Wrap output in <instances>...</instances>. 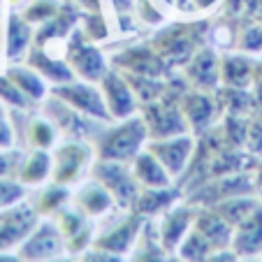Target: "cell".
Returning <instances> with one entry per match:
<instances>
[{"mask_svg": "<svg viewBox=\"0 0 262 262\" xmlns=\"http://www.w3.org/2000/svg\"><path fill=\"white\" fill-rule=\"evenodd\" d=\"M56 137H58V128L47 119L45 114L42 116H33L26 125V139L33 148H45L49 151L51 146H56Z\"/></svg>", "mask_w": 262, "mask_h": 262, "instance_id": "34", "label": "cell"}, {"mask_svg": "<svg viewBox=\"0 0 262 262\" xmlns=\"http://www.w3.org/2000/svg\"><path fill=\"white\" fill-rule=\"evenodd\" d=\"M74 202H77V209L84 211L86 216H104V213H109L116 207L112 193L104 188L98 179H93L91 183H86L84 188L77 193Z\"/></svg>", "mask_w": 262, "mask_h": 262, "instance_id": "28", "label": "cell"}, {"mask_svg": "<svg viewBox=\"0 0 262 262\" xmlns=\"http://www.w3.org/2000/svg\"><path fill=\"white\" fill-rule=\"evenodd\" d=\"M14 146V130H12L7 116L0 119V148H12Z\"/></svg>", "mask_w": 262, "mask_h": 262, "instance_id": "48", "label": "cell"}, {"mask_svg": "<svg viewBox=\"0 0 262 262\" xmlns=\"http://www.w3.org/2000/svg\"><path fill=\"white\" fill-rule=\"evenodd\" d=\"M93 158V148L84 142V139H70V142L60 144L54 154V172H51V181L60 183V186H70L81 177L84 167Z\"/></svg>", "mask_w": 262, "mask_h": 262, "instance_id": "11", "label": "cell"}, {"mask_svg": "<svg viewBox=\"0 0 262 262\" xmlns=\"http://www.w3.org/2000/svg\"><path fill=\"white\" fill-rule=\"evenodd\" d=\"M139 114L148 128V139H167L177 135L190 133L188 121L181 112V102L174 100H154V102L139 104Z\"/></svg>", "mask_w": 262, "mask_h": 262, "instance_id": "5", "label": "cell"}, {"mask_svg": "<svg viewBox=\"0 0 262 262\" xmlns=\"http://www.w3.org/2000/svg\"><path fill=\"white\" fill-rule=\"evenodd\" d=\"M68 202H70V190L65 186H60V183H54L51 188L42 190L40 198L35 200V209L40 211V216H51L58 209H63Z\"/></svg>", "mask_w": 262, "mask_h": 262, "instance_id": "38", "label": "cell"}, {"mask_svg": "<svg viewBox=\"0 0 262 262\" xmlns=\"http://www.w3.org/2000/svg\"><path fill=\"white\" fill-rule=\"evenodd\" d=\"M51 172H54V156H49V151H45V148H35L33 154L24 160L16 179L26 188L28 186H42L51 177Z\"/></svg>", "mask_w": 262, "mask_h": 262, "instance_id": "30", "label": "cell"}, {"mask_svg": "<svg viewBox=\"0 0 262 262\" xmlns=\"http://www.w3.org/2000/svg\"><path fill=\"white\" fill-rule=\"evenodd\" d=\"M183 190L179 186H167V188H142L139 198L135 200L133 209L130 211L139 213L142 218H151L158 216V213H165L169 207L181 200Z\"/></svg>", "mask_w": 262, "mask_h": 262, "instance_id": "25", "label": "cell"}, {"mask_svg": "<svg viewBox=\"0 0 262 262\" xmlns=\"http://www.w3.org/2000/svg\"><path fill=\"white\" fill-rule=\"evenodd\" d=\"M260 202H262V200L255 198V195H237V198L223 200V202H218L216 207H211V209L221 213V216L225 218L232 228H237V225L248 216V213L255 211V207Z\"/></svg>", "mask_w": 262, "mask_h": 262, "instance_id": "32", "label": "cell"}, {"mask_svg": "<svg viewBox=\"0 0 262 262\" xmlns=\"http://www.w3.org/2000/svg\"><path fill=\"white\" fill-rule=\"evenodd\" d=\"M42 114L58 128V133L68 135L70 139H86L91 133H95V125H91L95 119L84 116L56 95H49V102H45Z\"/></svg>", "mask_w": 262, "mask_h": 262, "instance_id": "15", "label": "cell"}, {"mask_svg": "<svg viewBox=\"0 0 262 262\" xmlns=\"http://www.w3.org/2000/svg\"><path fill=\"white\" fill-rule=\"evenodd\" d=\"M253 86H255V95L257 100L262 98V60L255 63V77H253Z\"/></svg>", "mask_w": 262, "mask_h": 262, "instance_id": "49", "label": "cell"}, {"mask_svg": "<svg viewBox=\"0 0 262 262\" xmlns=\"http://www.w3.org/2000/svg\"><path fill=\"white\" fill-rule=\"evenodd\" d=\"M24 63L30 65L35 72H40L42 77L47 79V84H51V86L68 84V81H72L74 77H77V74H74V70L70 68L68 60L51 56L49 51H47V47L33 45V47H30V51L26 54Z\"/></svg>", "mask_w": 262, "mask_h": 262, "instance_id": "21", "label": "cell"}, {"mask_svg": "<svg viewBox=\"0 0 262 262\" xmlns=\"http://www.w3.org/2000/svg\"><path fill=\"white\" fill-rule=\"evenodd\" d=\"M255 77V60L244 54H225L221 58V84L232 89H251Z\"/></svg>", "mask_w": 262, "mask_h": 262, "instance_id": "27", "label": "cell"}, {"mask_svg": "<svg viewBox=\"0 0 262 262\" xmlns=\"http://www.w3.org/2000/svg\"><path fill=\"white\" fill-rule=\"evenodd\" d=\"M237 195H257L255 193V181H253L251 172L242 174H228V177H216L204 181L195 190L186 195V202L195 204V207H216L218 202Z\"/></svg>", "mask_w": 262, "mask_h": 262, "instance_id": "6", "label": "cell"}, {"mask_svg": "<svg viewBox=\"0 0 262 262\" xmlns=\"http://www.w3.org/2000/svg\"><path fill=\"white\" fill-rule=\"evenodd\" d=\"M246 151L255 158H262V116L253 112L248 116V137H246Z\"/></svg>", "mask_w": 262, "mask_h": 262, "instance_id": "45", "label": "cell"}, {"mask_svg": "<svg viewBox=\"0 0 262 262\" xmlns=\"http://www.w3.org/2000/svg\"><path fill=\"white\" fill-rule=\"evenodd\" d=\"M100 89H102L104 102H107V109H109V114H112V119L123 121L139 112V102L121 70H116V68L109 70L102 79H100Z\"/></svg>", "mask_w": 262, "mask_h": 262, "instance_id": "13", "label": "cell"}, {"mask_svg": "<svg viewBox=\"0 0 262 262\" xmlns=\"http://www.w3.org/2000/svg\"><path fill=\"white\" fill-rule=\"evenodd\" d=\"M56 225H58L60 232L65 234V239H70L86 225V213L79 211V209H77V211L58 209V211H56Z\"/></svg>", "mask_w": 262, "mask_h": 262, "instance_id": "40", "label": "cell"}, {"mask_svg": "<svg viewBox=\"0 0 262 262\" xmlns=\"http://www.w3.org/2000/svg\"><path fill=\"white\" fill-rule=\"evenodd\" d=\"M93 179H98L112 193L116 207L121 209H133L135 200L142 193V183L135 179L133 167H128V163H121V160L98 158L93 163Z\"/></svg>", "mask_w": 262, "mask_h": 262, "instance_id": "3", "label": "cell"}, {"mask_svg": "<svg viewBox=\"0 0 262 262\" xmlns=\"http://www.w3.org/2000/svg\"><path fill=\"white\" fill-rule=\"evenodd\" d=\"M186 5H188V0H177V7H179V10H183Z\"/></svg>", "mask_w": 262, "mask_h": 262, "instance_id": "56", "label": "cell"}, {"mask_svg": "<svg viewBox=\"0 0 262 262\" xmlns=\"http://www.w3.org/2000/svg\"><path fill=\"white\" fill-rule=\"evenodd\" d=\"M253 181H255V193L262 200V160H257L255 169H253Z\"/></svg>", "mask_w": 262, "mask_h": 262, "instance_id": "50", "label": "cell"}, {"mask_svg": "<svg viewBox=\"0 0 262 262\" xmlns=\"http://www.w3.org/2000/svg\"><path fill=\"white\" fill-rule=\"evenodd\" d=\"M68 251V239L56 225V221H40L37 228L24 239L19 248L14 251L16 260H58Z\"/></svg>", "mask_w": 262, "mask_h": 262, "instance_id": "9", "label": "cell"}, {"mask_svg": "<svg viewBox=\"0 0 262 262\" xmlns=\"http://www.w3.org/2000/svg\"><path fill=\"white\" fill-rule=\"evenodd\" d=\"M79 7H84L86 12H100V0H74Z\"/></svg>", "mask_w": 262, "mask_h": 262, "instance_id": "52", "label": "cell"}, {"mask_svg": "<svg viewBox=\"0 0 262 262\" xmlns=\"http://www.w3.org/2000/svg\"><path fill=\"white\" fill-rule=\"evenodd\" d=\"M0 102L5 104V107L14 109V112H30V109H35L33 100L28 95H24V91L5 72H0Z\"/></svg>", "mask_w": 262, "mask_h": 262, "instance_id": "37", "label": "cell"}, {"mask_svg": "<svg viewBox=\"0 0 262 262\" xmlns=\"http://www.w3.org/2000/svg\"><path fill=\"white\" fill-rule=\"evenodd\" d=\"M213 100L218 104V114H237L251 116L257 109V95L251 93V89H232V86H218L213 91Z\"/></svg>", "mask_w": 262, "mask_h": 262, "instance_id": "26", "label": "cell"}, {"mask_svg": "<svg viewBox=\"0 0 262 262\" xmlns=\"http://www.w3.org/2000/svg\"><path fill=\"white\" fill-rule=\"evenodd\" d=\"M221 130H223V139H225V146H230V148H246L248 116L225 114V116H223Z\"/></svg>", "mask_w": 262, "mask_h": 262, "instance_id": "36", "label": "cell"}, {"mask_svg": "<svg viewBox=\"0 0 262 262\" xmlns=\"http://www.w3.org/2000/svg\"><path fill=\"white\" fill-rule=\"evenodd\" d=\"M81 16H84V12H81V7L77 5V3H63V5L58 7V12H56L54 19H49L47 24H42L40 30H35L33 45L47 47L54 40L70 37L72 30L81 24Z\"/></svg>", "mask_w": 262, "mask_h": 262, "instance_id": "19", "label": "cell"}, {"mask_svg": "<svg viewBox=\"0 0 262 262\" xmlns=\"http://www.w3.org/2000/svg\"><path fill=\"white\" fill-rule=\"evenodd\" d=\"M181 112L188 121V128L193 135H202L209 128H213V121L218 119V104L213 100V93L198 89H188L181 98Z\"/></svg>", "mask_w": 262, "mask_h": 262, "instance_id": "17", "label": "cell"}, {"mask_svg": "<svg viewBox=\"0 0 262 262\" xmlns=\"http://www.w3.org/2000/svg\"><path fill=\"white\" fill-rule=\"evenodd\" d=\"M35 40L33 24L24 19V14L19 12H10L5 24V58L10 63H19L26 58V54L30 51Z\"/></svg>", "mask_w": 262, "mask_h": 262, "instance_id": "23", "label": "cell"}, {"mask_svg": "<svg viewBox=\"0 0 262 262\" xmlns=\"http://www.w3.org/2000/svg\"><path fill=\"white\" fill-rule=\"evenodd\" d=\"M255 21H260L262 24V0H260V5H257V19Z\"/></svg>", "mask_w": 262, "mask_h": 262, "instance_id": "55", "label": "cell"}, {"mask_svg": "<svg viewBox=\"0 0 262 262\" xmlns=\"http://www.w3.org/2000/svg\"><path fill=\"white\" fill-rule=\"evenodd\" d=\"M81 30L86 33V37H89L91 42H102L109 37L107 24H104L100 12H86V14L81 16Z\"/></svg>", "mask_w": 262, "mask_h": 262, "instance_id": "42", "label": "cell"}, {"mask_svg": "<svg viewBox=\"0 0 262 262\" xmlns=\"http://www.w3.org/2000/svg\"><path fill=\"white\" fill-rule=\"evenodd\" d=\"M237 45L246 54H262V24H248L239 33Z\"/></svg>", "mask_w": 262, "mask_h": 262, "instance_id": "44", "label": "cell"}, {"mask_svg": "<svg viewBox=\"0 0 262 262\" xmlns=\"http://www.w3.org/2000/svg\"><path fill=\"white\" fill-rule=\"evenodd\" d=\"M130 167H133L135 179L142 183V188H167V186H174L172 183L174 177L148 148H144L142 154L135 156Z\"/></svg>", "mask_w": 262, "mask_h": 262, "instance_id": "24", "label": "cell"}, {"mask_svg": "<svg viewBox=\"0 0 262 262\" xmlns=\"http://www.w3.org/2000/svg\"><path fill=\"white\" fill-rule=\"evenodd\" d=\"M193 228L211 244L213 253L218 251H228L232 248V234L234 228L230 225L225 218L218 211H213L211 207H198V213H195V223Z\"/></svg>", "mask_w": 262, "mask_h": 262, "instance_id": "20", "label": "cell"}, {"mask_svg": "<svg viewBox=\"0 0 262 262\" xmlns=\"http://www.w3.org/2000/svg\"><path fill=\"white\" fill-rule=\"evenodd\" d=\"M3 116H5V104L0 102V119H3Z\"/></svg>", "mask_w": 262, "mask_h": 262, "instance_id": "57", "label": "cell"}, {"mask_svg": "<svg viewBox=\"0 0 262 262\" xmlns=\"http://www.w3.org/2000/svg\"><path fill=\"white\" fill-rule=\"evenodd\" d=\"M40 221V211L35 209V204L28 202L0 209V255L14 253L24 244V239L37 228Z\"/></svg>", "mask_w": 262, "mask_h": 262, "instance_id": "7", "label": "cell"}, {"mask_svg": "<svg viewBox=\"0 0 262 262\" xmlns=\"http://www.w3.org/2000/svg\"><path fill=\"white\" fill-rule=\"evenodd\" d=\"M148 144V128L142 114H133L119 125L107 128L95 137V156L102 160H121L133 163L137 154H142Z\"/></svg>", "mask_w": 262, "mask_h": 262, "instance_id": "2", "label": "cell"}, {"mask_svg": "<svg viewBox=\"0 0 262 262\" xmlns=\"http://www.w3.org/2000/svg\"><path fill=\"white\" fill-rule=\"evenodd\" d=\"M216 3H218V0H190V7H193V10H198V12H202V10H211Z\"/></svg>", "mask_w": 262, "mask_h": 262, "instance_id": "51", "label": "cell"}, {"mask_svg": "<svg viewBox=\"0 0 262 262\" xmlns=\"http://www.w3.org/2000/svg\"><path fill=\"white\" fill-rule=\"evenodd\" d=\"M58 3L56 0H33V3H28V5L24 7V19L28 21V24L33 26H42L47 24L49 19H54L56 12H58Z\"/></svg>", "mask_w": 262, "mask_h": 262, "instance_id": "39", "label": "cell"}, {"mask_svg": "<svg viewBox=\"0 0 262 262\" xmlns=\"http://www.w3.org/2000/svg\"><path fill=\"white\" fill-rule=\"evenodd\" d=\"M177 255H179V260H190V262L209 260V257L213 255V248H211V244L193 228L186 237H183V242L179 244Z\"/></svg>", "mask_w": 262, "mask_h": 262, "instance_id": "35", "label": "cell"}, {"mask_svg": "<svg viewBox=\"0 0 262 262\" xmlns=\"http://www.w3.org/2000/svg\"><path fill=\"white\" fill-rule=\"evenodd\" d=\"M49 95H56L60 98L63 102H68L72 109L81 112L84 116H91L95 121H112V114L107 109V102H104V95H102V89L93 86V81H68V84H60V86H51L49 89Z\"/></svg>", "mask_w": 262, "mask_h": 262, "instance_id": "8", "label": "cell"}, {"mask_svg": "<svg viewBox=\"0 0 262 262\" xmlns=\"http://www.w3.org/2000/svg\"><path fill=\"white\" fill-rule=\"evenodd\" d=\"M26 198V186L19 179H0V209L14 207V204L24 202Z\"/></svg>", "mask_w": 262, "mask_h": 262, "instance_id": "41", "label": "cell"}, {"mask_svg": "<svg viewBox=\"0 0 262 262\" xmlns=\"http://www.w3.org/2000/svg\"><path fill=\"white\" fill-rule=\"evenodd\" d=\"M146 148L167 167V172L174 179H179L186 172L190 158H193L195 137H193V133H183V135L167 137V139H148Z\"/></svg>", "mask_w": 262, "mask_h": 262, "instance_id": "12", "label": "cell"}, {"mask_svg": "<svg viewBox=\"0 0 262 262\" xmlns=\"http://www.w3.org/2000/svg\"><path fill=\"white\" fill-rule=\"evenodd\" d=\"M24 160H26V156L21 151H16L14 146L0 148V179H16Z\"/></svg>", "mask_w": 262, "mask_h": 262, "instance_id": "43", "label": "cell"}, {"mask_svg": "<svg viewBox=\"0 0 262 262\" xmlns=\"http://www.w3.org/2000/svg\"><path fill=\"white\" fill-rule=\"evenodd\" d=\"M195 213H198V207L190 202H186V204L177 202L165 213H160L158 234H160L163 246L167 248V253H177V248H179V244L183 242V237L193 230Z\"/></svg>", "mask_w": 262, "mask_h": 262, "instance_id": "16", "label": "cell"}, {"mask_svg": "<svg viewBox=\"0 0 262 262\" xmlns=\"http://www.w3.org/2000/svg\"><path fill=\"white\" fill-rule=\"evenodd\" d=\"M183 77L190 89L213 93L221 86V58L216 56L213 47H200L193 58L183 65Z\"/></svg>", "mask_w": 262, "mask_h": 262, "instance_id": "14", "label": "cell"}, {"mask_svg": "<svg viewBox=\"0 0 262 262\" xmlns=\"http://www.w3.org/2000/svg\"><path fill=\"white\" fill-rule=\"evenodd\" d=\"M91 246H93V225H91V223H86L84 228L74 234V237L68 239V251L70 253H84V251H89Z\"/></svg>", "mask_w": 262, "mask_h": 262, "instance_id": "46", "label": "cell"}, {"mask_svg": "<svg viewBox=\"0 0 262 262\" xmlns=\"http://www.w3.org/2000/svg\"><path fill=\"white\" fill-rule=\"evenodd\" d=\"M137 12H139V16H142L146 24H151V26H158V24H163L165 21V16L160 14V12L156 10L148 0H137Z\"/></svg>", "mask_w": 262, "mask_h": 262, "instance_id": "47", "label": "cell"}, {"mask_svg": "<svg viewBox=\"0 0 262 262\" xmlns=\"http://www.w3.org/2000/svg\"><path fill=\"white\" fill-rule=\"evenodd\" d=\"M123 77L128 79L139 104L160 100L165 93V86H167V79H158V77H144V74H133V72H123Z\"/></svg>", "mask_w": 262, "mask_h": 262, "instance_id": "33", "label": "cell"}, {"mask_svg": "<svg viewBox=\"0 0 262 262\" xmlns=\"http://www.w3.org/2000/svg\"><path fill=\"white\" fill-rule=\"evenodd\" d=\"M24 3H26V0H7V5H10L12 10H16V7H21V5H24Z\"/></svg>", "mask_w": 262, "mask_h": 262, "instance_id": "54", "label": "cell"}, {"mask_svg": "<svg viewBox=\"0 0 262 262\" xmlns=\"http://www.w3.org/2000/svg\"><path fill=\"white\" fill-rule=\"evenodd\" d=\"M5 74L24 91V95H28L35 104L42 102V100L49 95V86L47 79L40 72H35L30 65H19V63H10V68L5 70Z\"/></svg>", "mask_w": 262, "mask_h": 262, "instance_id": "29", "label": "cell"}, {"mask_svg": "<svg viewBox=\"0 0 262 262\" xmlns=\"http://www.w3.org/2000/svg\"><path fill=\"white\" fill-rule=\"evenodd\" d=\"M65 60L70 63V68L74 70V74H77L79 79L93 81V84H100V79L109 72L104 54L95 47V42H91L89 37H86V33L81 28H74L72 35L68 37Z\"/></svg>", "mask_w": 262, "mask_h": 262, "instance_id": "4", "label": "cell"}, {"mask_svg": "<svg viewBox=\"0 0 262 262\" xmlns=\"http://www.w3.org/2000/svg\"><path fill=\"white\" fill-rule=\"evenodd\" d=\"M112 63L121 72H133V74H144V77H158V79H167L172 77L174 70L167 65V60L151 47L146 45H135L125 47L123 51L112 56Z\"/></svg>", "mask_w": 262, "mask_h": 262, "instance_id": "10", "label": "cell"}, {"mask_svg": "<svg viewBox=\"0 0 262 262\" xmlns=\"http://www.w3.org/2000/svg\"><path fill=\"white\" fill-rule=\"evenodd\" d=\"M116 7V12L119 14H125V12H130V5H133V0H112Z\"/></svg>", "mask_w": 262, "mask_h": 262, "instance_id": "53", "label": "cell"}, {"mask_svg": "<svg viewBox=\"0 0 262 262\" xmlns=\"http://www.w3.org/2000/svg\"><path fill=\"white\" fill-rule=\"evenodd\" d=\"M211 24L204 21H190V24H172L160 28L151 37V47L167 60L172 70H181L183 65L193 58V54L204 47Z\"/></svg>", "mask_w": 262, "mask_h": 262, "instance_id": "1", "label": "cell"}, {"mask_svg": "<svg viewBox=\"0 0 262 262\" xmlns=\"http://www.w3.org/2000/svg\"><path fill=\"white\" fill-rule=\"evenodd\" d=\"M232 251L237 253V257L262 255V202L234 228Z\"/></svg>", "mask_w": 262, "mask_h": 262, "instance_id": "22", "label": "cell"}, {"mask_svg": "<svg viewBox=\"0 0 262 262\" xmlns=\"http://www.w3.org/2000/svg\"><path fill=\"white\" fill-rule=\"evenodd\" d=\"M144 221H146V218L130 211V216L125 218V221H121L116 228H112L109 232L95 237L91 248H100V251H107L116 257H123L125 253L133 251L135 242H137L139 232H142V228H144Z\"/></svg>", "mask_w": 262, "mask_h": 262, "instance_id": "18", "label": "cell"}, {"mask_svg": "<svg viewBox=\"0 0 262 262\" xmlns=\"http://www.w3.org/2000/svg\"><path fill=\"white\" fill-rule=\"evenodd\" d=\"M130 257H133V260H167L169 257L167 248L160 242L158 228L151 223V218L144 221V228H142V232H139L137 242H135L133 251H130Z\"/></svg>", "mask_w": 262, "mask_h": 262, "instance_id": "31", "label": "cell"}]
</instances>
